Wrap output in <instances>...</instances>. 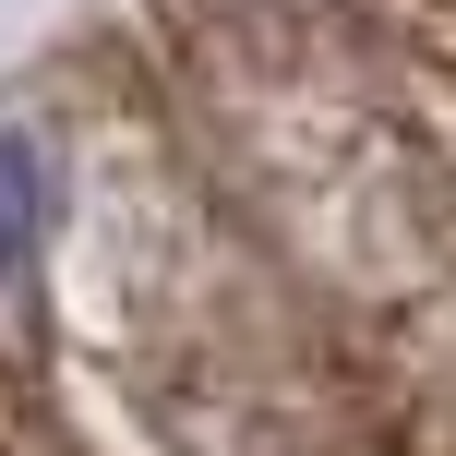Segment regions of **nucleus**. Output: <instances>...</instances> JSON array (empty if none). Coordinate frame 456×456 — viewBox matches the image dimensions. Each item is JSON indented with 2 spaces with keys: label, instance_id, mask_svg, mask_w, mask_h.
<instances>
[{
  "label": "nucleus",
  "instance_id": "obj_1",
  "mask_svg": "<svg viewBox=\"0 0 456 456\" xmlns=\"http://www.w3.org/2000/svg\"><path fill=\"white\" fill-rule=\"evenodd\" d=\"M48 240H61V157H48V133H0V289H24V276H48Z\"/></svg>",
  "mask_w": 456,
  "mask_h": 456
}]
</instances>
